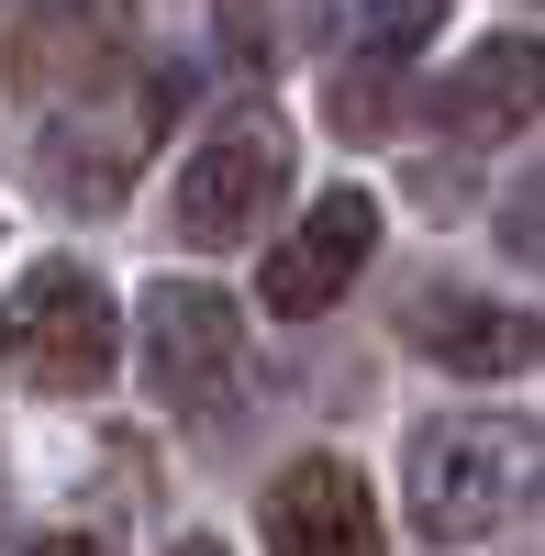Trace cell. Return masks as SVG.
<instances>
[{"label":"cell","mask_w":545,"mask_h":556,"mask_svg":"<svg viewBox=\"0 0 545 556\" xmlns=\"http://www.w3.org/2000/svg\"><path fill=\"white\" fill-rule=\"evenodd\" d=\"M235 367H245L235 301H223L212 278H156L145 290V390L178 412V424H201V412L235 390Z\"/></svg>","instance_id":"277c9868"},{"label":"cell","mask_w":545,"mask_h":556,"mask_svg":"<svg viewBox=\"0 0 545 556\" xmlns=\"http://www.w3.org/2000/svg\"><path fill=\"white\" fill-rule=\"evenodd\" d=\"M502 245L545 256V167H534V178H512V190H502Z\"/></svg>","instance_id":"7c38bea8"},{"label":"cell","mask_w":545,"mask_h":556,"mask_svg":"<svg viewBox=\"0 0 545 556\" xmlns=\"http://www.w3.org/2000/svg\"><path fill=\"white\" fill-rule=\"evenodd\" d=\"M267 545L279 556H379V501L345 456H301L267 490Z\"/></svg>","instance_id":"ba28073f"},{"label":"cell","mask_w":545,"mask_h":556,"mask_svg":"<svg viewBox=\"0 0 545 556\" xmlns=\"http://www.w3.org/2000/svg\"><path fill=\"white\" fill-rule=\"evenodd\" d=\"M123 56V0H67V12H34L23 34H12V78L34 89H78V78H101Z\"/></svg>","instance_id":"30bf717a"},{"label":"cell","mask_w":545,"mask_h":556,"mask_svg":"<svg viewBox=\"0 0 545 556\" xmlns=\"http://www.w3.org/2000/svg\"><path fill=\"white\" fill-rule=\"evenodd\" d=\"M545 112V45L534 34H490L468 67L434 78V123L457 134V146H490V134H523Z\"/></svg>","instance_id":"9c48e42d"},{"label":"cell","mask_w":545,"mask_h":556,"mask_svg":"<svg viewBox=\"0 0 545 556\" xmlns=\"http://www.w3.org/2000/svg\"><path fill=\"white\" fill-rule=\"evenodd\" d=\"M534 479H545V434L502 424V412H445L401 456V501H413L423 545H479L490 523H512L534 501Z\"/></svg>","instance_id":"6da1fadb"},{"label":"cell","mask_w":545,"mask_h":556,"mask_svg":"<svg viewBox=\"0 0 545 556\" xmlns=\"http://www.w3.org/2000/svg\"><path fill=\"white\" fill-rule=\"evenodd\" d=\"M279 190H290V123L279 112H223L201 146H190V167H178V235L190 245H245L267 212H279Z\"/></svg>","instance_id":"3957f363"},{"label":"cell","mask_w":545,"mask_h":556,"mask_svg":"<svg viewBox=\"0 0 545 556\" xmlns=\"http://www.w3.org/2000/svg\"><path fill=\"white\" fill-rule=\"evenodd\" d=\"M156 123H167V78L123 89V101H89V112H56V134H45V190L78 201V212L123 201V178L156 146Z\"/></svg>","instance_id":"8992f818"},{"label":"cell","mask_w":545,"mask_h":556,"mask_svg":"<svg viewBox=\"0 0 545 556\" xmlns=\"http://www.w3.org/2000/svg\"><path fill=\"white\" fill-rule=\"evenodd\" d=\"M434 23H445V0H368V45H356V56H423L434 45Z\"/></svg>","instance_id":"8fae6325"},{"label":"cell","mask_w":545,"mask_h":556,"mask_svg":"<svg viewBox=\"0 0 545 556\" xmlns=\"http://www.w3.org/2000/svg\"><path fill=\"white\" fill-rule=\"evenodd\" d=\"M112 356H123V323H112V290L89 267L45 256V267H23L12 290H0V367H12L23 390L78 401V390L112 379Z\"/></svg>","instance_id":"7a4b0ae2"},{"label":"cell","mask_w":545,"mask_h":556,"mask_svg":"<svg viewBox=\"0 0 545 556\" xmlns=\"http://www.w3.org/2000/svg\"><path fill=\"white\" fill-rule=\"evenodd\" d=\"M23 556H112L101 534H45V545H23Z\"/></svg>","instance_id":"4fadbf2b"},{"label":"cell","mask_w":545,"mask_h":556,"mask_svg":"<svg viewBox=\"0 0 545 556\" xmlns=\"http://www.w3.org/2000/svg\"><path fill=\"white\" fill-rule=\"evenodd\" d=\"M178 556H235V545H212V534H190V545H178Z\"/></svg>","instance_id":"5bb4252c"},{"label":"cell","mask_w":545,"mask_h":556,"mask_svg":"<svg viewBox=\"0 0 545 556\" xmlns=\"http://www.w3.org/2000/svg\"><path fill=\"white\" fill-rule=\"evenodd\" d=\"M368 245H379V201L368 190H324V201L290 223V245L267 256V312H279V323L334 312L356 290V267H368Z\"/></svg>","instance_id":"52a82bcc"},{"label":"cell","mask_w":545,"mask_h":556,"mask_svg":"<svg viewBox=\"0 0 545 556\" xmlns=\"http://www.w3.org/2000/svg\"><path fill=\"white\" fill-rule=\"evenodd\" d=\"M413 356H434L445 379H534L545 367V323L523 301H490V290H423L401 312Z\"/></svg>","instance_id":"5b68a950"}]
</instances>
